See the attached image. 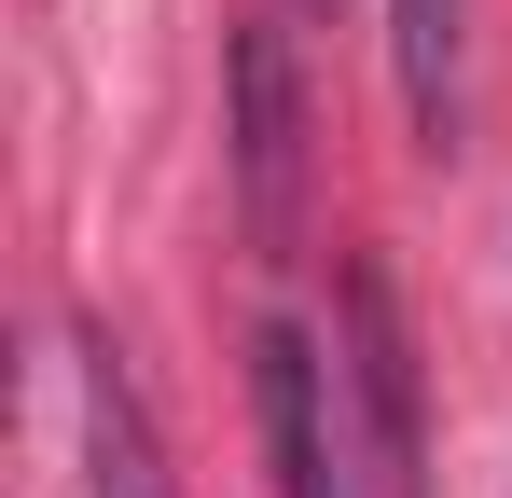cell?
I'll return each instance as SVG.
<instances>
[{
	"mask_svg": "<svg viewBox=\"0 0 512 498\" xmlns=\"http://www.w3.org/2000/svg\"><path fill=\"white\" fill-rule=\"evenodd\" d=\"M236 194H250V236L291 249V222H305V83H291L277 14L236 28Z\"/></svg>",
	"mask_w": 512,
	"mask_h": 498,
	"instance_id": "7a4b0ae2",
	"label": "cell"
},
{
	"mask_svg": "<svg viewBox=\"0 0 512 498\" xmlns=\"http://www.w3.org/2000/svg\"><path fill=\"white\" fill-rule=\"evenodd\" d=\"M70 402H84V498H180L167 485V443H153V402H139V374H125L111 332H84Z\"/></svg>",
	"mask_w": 512,
	"mask_h": 498,
	"instance_id": "277c9868",
	"label": "cell"
},
{
	"mask_svg": "<svg viewBox=\"0 0 512 498\" xmlns=\"http://www.w3.org/2000/svg\"><path fill=\"white\" fill-rule=\"evenodd\" d=\"M346 388H360V457H374V498H416V471H429L416 346H402V305H388V277H374V263L346 277Z\"/></svg>",
	"mask_w": 512,
	"mask_h": 498,
	"instance_id": "3957f363",
	"label": "cell"
},
{
	"mask_svg": "<svg viewBox=\"0 0 512 498\" xmlns=\"http://www.w3.org/2000/svg\"><path fill=\"white\" fill-rule=\"evenodd\" d=\"M250 402H263L277 498H360V457H346V415H333V360H319V332H291V319L250 332Z\"/></svg>",
	"mask_w": 512,
	"mask_h": 498,
	"instance_id": "6da1fadb",
	"label": "cell"
},
{
	"mask_svg": "<svg viewBox=\"0 0 512 498\" xmlns=\"http://www.w3.org/2000/svg\"><path fill=\"white\" fill-rule=\"evenodd\" d=\"M388 56H402L416 139L457 153V111H471V0H388Z\"/></svg>",
	"mask_w": 512,
	"mask_h": 498,
	"instance_id": "5b68a950",
	"label": "cell"
}]
</instances>
